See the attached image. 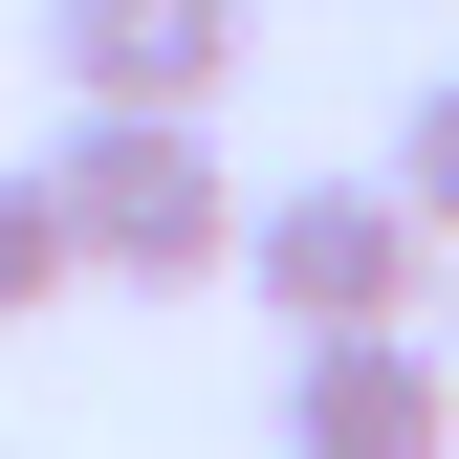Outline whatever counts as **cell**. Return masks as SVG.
<instances>
[{"mask_svg":"<svg viewBox=\"0 0 459 459\" xmlns=\"http://www.w3.org/2000/svg\"><path fill=\"white\" fill-rule=\"evenodd\" d=\"M88 307V241H66V176H0V328Z\"/></svg>","mask_w":459,"mask_h":459,"instance_id":"cell-5","label":"cell"},{"mask_svg":"<svg viewBox=\"0 0 459 459\" xmlns=\"http://www.w3.org/2000/svg\"><path fill=\"white\" fill-rule=\"evenodd\" d=\"M241 263H263L284 351H328V328H416V307H437V241H416L394 176H284V197L241 219Z\"/></svg>","mask_w":459,"mask_h":459,"instance_id":"cell-2","label":"cell"},{"mask_svg":"<svg viewBox=\"0 0 459 459\" xmlns=\"http://www.w3.org/2000/svg\"><path fill=\"white\" fill-rule=\"evenodd\" d=\"M437 372H459V241H437Z\"/></svg>","mask_w":459,"mask_h":459,"instance_id":"cell-7","label":"cell"},{"mask_svg":"<svg viewBox=\"0 0 459 459\" xmlns=\"http://www.w3.org/2000/svg\"><path fill=\"white\" fill-rule=\"evenodd\" d=\"M394 197H416V241H459V66L394 109Z\"/></svg>","mask_w":459,"mask_h":459,"instance_id":"cell-6","label":"cell"},{"mask_svg":"<svg viewBox=\"0 0 459 459\" xmlns=\"http://www.w3.org/2000/svg\"><path fill=\"white\" fill-rule=\"evenodd\" d=\"M284 459H459V372L416 328H328L284 351Z\"/></svg>","mask_w":459,"mask_h":459,"instance_id":"cell-3","label":"cell"},{"mask_svg":"<svg viewBox=\"0 0 459 459\" xmlns=\"http://www.w3.org/2000/svg\"><path fill=\"white\" fill-rule=\"evenodd\" d=\"M66 109H219L241 88V0H44Z\"/></svg>","mask_w":459,"mask_h":459,"instance_id":"cell-4","label":"cell"},{"mask_svg":"<svg viewBox=\"0 0 459 459\" xmlns=\"http://www.w3.org/2000/svg\"><path fill=\"white\" fill-rule=\"evenodd\" d=\"M66 241L88 284H132V307H197V284H241V176H219L197 109H66Z\"/></svg>","mask_w":459,"mask_h":459,"instance_id":"cell-1","label":"cell"}]
</instances>
